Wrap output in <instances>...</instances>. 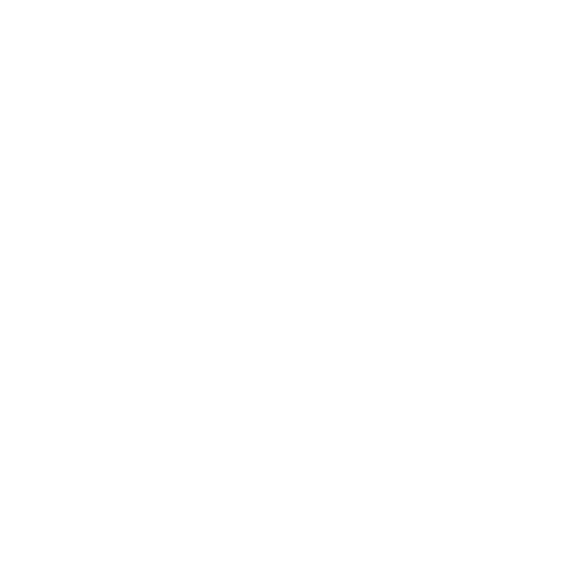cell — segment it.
Wrapping results in <instances>:
<instances>
[]
</instances>
